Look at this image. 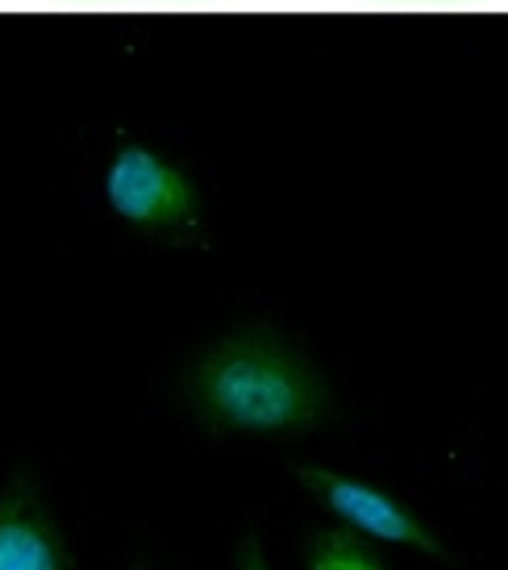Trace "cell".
<instances>
[{
	"label": "cell",
	"instance_id": "7",
	"mask_svg": "<svg viewBox=\"0 0 508 570\" xmlns=\"http://www.w3.org/2000/svg\"><path fill=\"white\" fill-rule=\"evenodd\" d=\"M138 570H143V567H138Z\"/></svg>",
	"mask_w": 508,
	"mask_h": 570
},
{
	"label": "cell",
	"instance_id": "5",
	"mask_svg": "<svg viewBox=\"0 0 508 570\" xmlns=\"http://www.w3.org/2000/svg\"><path fill=\"white\" fill-rule=\"evenodd\" d=\"M309 570H383L354 533H321L309 546Z\"/></svg>",
	"mask_w": 508,
	"mask_h": 570
},
{
	"label": "cell",
	"instance_id": "1",
	"mask_svg": "<svg viewBox=\"0 0 508 570\" xmlns=\"http://www.w3.org/2000/svg\"><path fill=\"white\" fill-rule=\"evenodd\" d=\"M208 416L234 433H296L321 412V387L292 350L267 337H229L201 366Z\"/></svg>",
	"mask_w": 508,
	"mask_h": 570
},
{
	"label": "cell",
	"instance_id": "2",
	"mask_svg": "<svg viewBox=\"0 0 508 570\" xmlns=\"http://www.w3.org/2000/svg\"><path fill=\"white\" fill-rule=\"evenodd\" d=\"M105 200L129 225L188 229L201 217V196L172 159L150 146H121L105 171Z\"/></svg>",
	"mask_w": 508,
	"mask_h": 570
},
{
	"label": "cell",
	"instance_id": "4",
	"mask_svg": "<svg viewBox=\"0 0 508 570\" xmlns=\"http://www.w3.org/2000/svg\"><path fill=\"white\" fill-rule=\"evenodd\" d=\"M0 570H63V546L42 495L13 479L0 495Z\"/></svg>",
	"mask_w": 508,
	"mask_h": 570
},
{
	"label": "cell",
	"instance_id": "6",
	"mask_svg": "<svg viewBox=\"0 0 508 570\" xmlns=\"http://www.w3.org/2000/svg\"><path fill=\"white\" fill-rule=\"evenodd\" d=\"M238 570H271L267 562H263V546L254 538H246L238 546Z\"/></svg>",
	"mask_w": 508,
	"mask_h": 570
},
{
	"label": "cell",
	"instance_id": "3",
	"mask_svg": "<svg viewBox=\"0 0 508 570\" xmlns=\"http://www.w3.org/2000/svg\"><path fill=\"white\" fill-rule=\"evenodd\" d=\"M296 479L334 512L338 521H346L350 529H359L367 538L388 541V546H413L429 558H446L442 541L433 538L413 512H404L388 491L325 471V466H296Z\"/></svg>",
	"mask_w": 508,
	"mask_h": 570
}]
</instances>
